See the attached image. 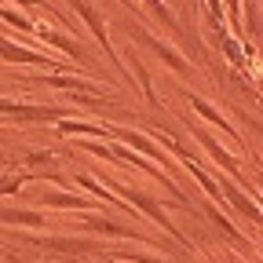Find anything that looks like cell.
<instances>
[{"label": "cell", "instance_id": "cell-9", "mask_svg": "<svg viewBox=\"0 0 263 263\" xmlns=\"http://www.w3.org/2000/svg\"><path fill=\"white\" fill-rule=\"evenodd\" d=\"M117 136H121V139H128V143H136L139 150H146V154H150L154 161H164V157H161V150H157V146H154L150 139H143V136H136V132H117Z\"/></svg>", "mask_w": 263, "mask_h": 263}, {"label": "cell", "instance_id": "cell-6", "mask_svg": "<svg viewBox=\"0 0 263 263\" xmlns=\"http://www.w3.org/2000/svg\"><path fill=\"white\" fill-rule=\"evenodd\" d=\"M227 201H230V205H238L252 223H263V212H259V209H252V205H249V197H245V194H238L234 186H227Z\"/></svg>", "mask_w": 263, "mask_h": 263}, {"label": "cell", "instance_id": "cell-5", "mask_svg": "<svg viewBox=\"0 0 263 263\" xmlns=\"http://www.w3.org/2000/svg\"><path fill=\"white\" fill-rule=\"evenodd\" d=\"M88 230H103V234H121V238H136L132 227H121V223H110V219H84Z\"/></svg>", "mask_w": 263, "mask_h": 263}, {"label": "cell", "instance_id": "cell-13", "mask_svg": "<svg viewBox=\"0 0 263 263\" xmlns=\"http://www.w3.org/2000/svg\"><path fill=\"white\" fill-rule=\"evenodd\" d=\"M146 4L154 8V15H157V18H161L164 26H168V29H176V22H172V15H168V11H164V4H161V0H146Z\"/></svg>", "mask_w": 263, "mask_h": 263}, {"label": "cell", "instance_id": "cell-14", "mask_svg": "<svg viewBox=\"0 0 263 263\" xmlns=\"http://www.w3.org/2000/svg\"><path fill=\"white\" fill-rule=\"evenodd\" d=\"M0 18H8V22H15V26H22V29H37V26H29L22 15H15V11H0Z\"/></svg>", "mask_w": 263, "mask_h": 263}, {"label": "cell", "instance_id": "cell-11", "mask_svg": "<svg viewBox=\"0 0 263 263\" xmlns=\"http://www.w3.org/2000/svg\"><path fill=\"white\" fill-rule=\"evenodd\" d=\"M59 132H81V136H110V132L95 128V124H73V121H59Z\"/></svg>", "mask_w": 263, "mask_h": 263}, {"label": "cell", "instance_id": "cell-12", "mask_svg": "<svg viewBox=\"0 0 263 263\" xmlns=\"http://www.w3.org/2000/svg\"><path fill=\"white\" fill-rule=\"evenodd\" d=\"M0 219H8V223H29V227H41L44 223L37 212H0Z\"/></svg>", "mask_w": 263, "mask_h": 263}, {"label": "cell", "instance_id": "cell-3", "mask_svg": "<svg viewBox=\"0 0 263 263\" xmlns=\"http://www.w3.org/2000/svg\"><path fill=\"white\" fill-rule=\"evenodd\" d=\"M0 55H8L11 62H48L41 51H29V48H18V44H11V41H4L0 37Z\"/></svg>", "mask_w": 263, "mask_h": 263}, {"label": "cell", "instance_id": "cell-7", "mask_svg": "<svg viewBox=\"0 0 263 263\" xmlns=\"http://www.w3.org/2000/svg\"><path fill=\"white\" fill-rule=\"evenodd\" d=\"M190 103H194V110H197V114H201V117H209L212 124H219V128L227 132V136H234V139H238V132H234V124H227V121H223V117H219V114H216L212 106H205V103H201V99H190Z\"/></svg>", "mask_w": 263, "mask_h": 263}, {"label": "cell", "instance_id": "cell-10", "mask_svg": "<svg viewBox=\"0 0 263 263\" xmlns=\"http://www.w3.org/2000/svg\"><path fill=\"white\" fill-rule=\"evenodd\" d=\"M48 205H62V209H84L91 201H84V197H70V194H48Z\"/></svg>", "mask_w": 263, "mask_h": 263}, {"label": "cell", "instance_id": "cell-2", "mask_svg": "<svg viewBox=\"0 0 263 263\" xmlns=\"http://www.w3.org/2000/svg\"><path fill=\"white\" fill-rule=\"evenodd\" d=\"M117 194H124V197H132V201H136V205H139L143 212H150V219H157V223H161L164 230H172V234H176V227L168 223V216H164V212L157 209V201H154V197H150V194H139V190H117Z\"/></svg>", "mask_w": 263, "mask_h": 263}, {"label": "cell", "instance_id": "cell-1", "mask_svg": "<svg viewBox=\"0 0 263 263\" xmlns=\"http://www.w3.org/2000/svg\"><path fill=\"white\" fill-rule=\"evenodd\" d=\"M70 4H73V8L81 11V18L88 22V29H91L95 37H99V44L106 48V55L114 59V44H110V37H106V29H103V18H99V11H95V8L88 4V0H70ZM114 62H117V59H114Z\"/></svg>", "mask_w": 263, "mask_h": 263}, {"label": "cell", "instance_id": "cell-4", "mask_svg": "<svg viewBox=\"0 0 263 263\" xmlns=\"http://www.w3.org/2000/svg\"><path fill=\"white\" fill-rule=\"evenodd\" d=\"M197 139H201V146H205V150H209V154H212V157H216V161L223 164V168H227L230 176H238V161H234V157H227V154L219 150V143H216L212 136H205V132H197Z\"/></svg>", "mask_w": 263, "mask_h": 263}, {"label": "cell", "instance_id": "cell-15", "mask_svg": "<svg viewBox=\"0 0 263 263\" xmlns=\"http://www.w3.org/2000/svg\"><path fill=\"white\" fill-rule=\"evenodd\" d=\"M15 4H22V8H29V4H37V0H15Z\"/></svg>", "mask_w": 263, "mask_h": 263}, {"label": "cell", "instance_id": "cell-8", "mask_svg": "<svg viewBox=\"0 0 263 263\" xmlns=\"http://www.w3.org/2000/svg\"><path fill=\"white\" fill-rule=\"evenodd\" d=\"M150 44H154V48H157V55H161V59H164V62H168V66H176V70H179V73H183V77H186V73H190V66H186V62H183V59H179V55H176V51H172V48H168V44H161V41H150Z\"/></svg>", "mask_w": 263, "mask_h": 263}]
</instances>
